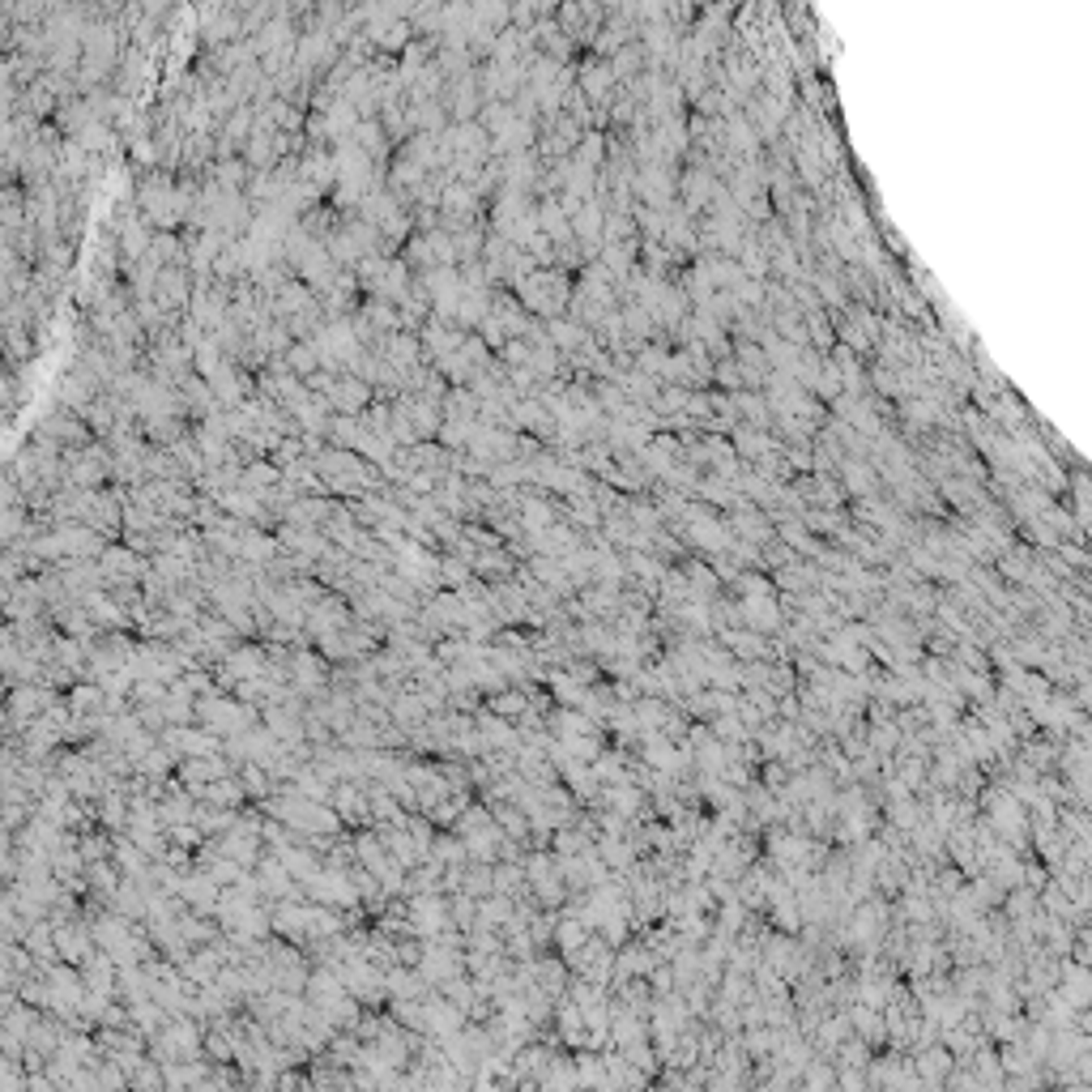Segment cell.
<instances>
[{
  "label": "cell",
  "instance_id": "4",
  "mask_svg": "<svg viewBox=\"0 0 1092 1092\" xmlns=\"http://www.w3.org/2000/svg\"><path fill=\"white\" fill-rule=\"evenodd\" d=\"M440 581L453 589V594H461V589L474 585V568H470V559H461L457 551H448V555H440Z\"/></svg>",
  "mask_w": 1092,
  "mask_h": 1092
},
{
  "label": "cell",
  "instance_id": "1",
  "mask_svg": "<svg viewBox=\"0 0 1092 1092\" xmlns=\"http://www.w3.org/2000/svg\"><path fill=\"white\" fill-rule=\"evenodd\" d=\"M372 401H375V388L367 385V380H359V375H342V380H337V388H333L329 406H333V414H350V419H363Z\"/></svg>",
  "mask_w": 1092,
  "mask_h": 1092
},
{
  "label": "cell",
  "instance_id": "5",
  "mask_svg": "<svg viewBox=\"0 0 1092 1092\" xmlns=\"http://www.w3.org/2000/svg\"><path fill=\"white\" fill-rule=\"evenodd\" d=\"M282 359H287V367L299 375V380H308V375H316V372H320V350H316V342H295L287 354H282Z\"/></svg>",
  "mask_w": 1092,
  "mask_h": 1092
},
{
  "label": "cell",
  "instance_id": "3",
  "mask_svg": "<svg viewBox=\"0 0 1092 1092\" xmlns=\"http://www.w3.org/2000/svg\"><path fill=\"white\" fill-rule=\"evenodd\" d=\"M243 486L252 491V496H261V499H269L282 486V465H274V461H252V465H243Z\"/></svg>",
  "mask_w": 1092,
  "mask_h": 1092
},
{
  "label": "cell",
  "instance_id": "2",
  "mask_svg": "<svg viewBox=\"0 0 1092 1092\" xmlns=\"http://www.w3.org/2000/svg\"><path fill=\"white\" fill-rule=\"evenodd\" d=\"M521 530H525V538L555 530V504L542 491H521Z\"/></svg>",
  "mask_w": 1092,
  "mask_h": 1092
},
{
  "label": "cell",
  "instance_id": "6",
  "mask_svg": "<svg viewBox=\"0 0 1092 1092\" xmlns=\"http://www.w3.org/2000/svg\"><path fill=\"white\" fill-rule=\"evenodd\" d=\"M610 73H615V68H607V65H589V68H581V90H585V94H594V99H602V94H607Z\"/></svg>",
  "mask_w": 1092,
  "mask_h": 1092
}]
</instances>
